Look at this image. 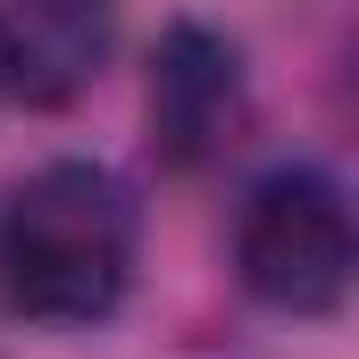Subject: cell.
Wrapping results in <instances>:
<instances>
[{
	"instance_id": "4",
	"label": "cell",
	"mask_w": 359,
	"mask_h": 359,
	"mask_svg": "<svg viewBox=\"0 0 359 359\" xmlns=\"http://www.w3.org/2000/svg\"><path fill=\"white\" fill-rule=\"evenodd\" d=\"M117 0H0V92L67 109L109 67Z\"/></svg>"
},
{
	"instance_id": "1",
	"label": "cell",
	"mask_w": 359,
	"mask_h": 359,
	"mask_svg": "<svg viewBox=\"0 0 359 359\" xmlns=\"http://www.w3.org/2000/svg\"><path fill=\"white\" fill-rule=\"evenodd\" d=\"M142 209L117 168L50 159L0 201V301L34 326H100L134 292Z\"/></svg>"
},
{
	"instance_id": "3",
	"label": "cell",
	"mask_w": 359,
	"mask_h": 359,
	"mask_svg": "<svg viewBox=\"0 0 359 359\" xmlns=\"http://www.w3.org/2000/svg\"><path fill=\"white\" fill-rule=\"evenodd\" d=\"M251 126V84H243V59L226 34L209 25H168L159 34V59H151V151L168 168H209L243 142Z\"/></svg>"
},
{
	"instance_id": "2",
	"label": "cell",
	"mask_w": 359,
	"mask_h": 359,
	"mask_svg": "<svg viewBox=\"0 0 359 359\" xmlns=\"http://www.w3.org/2000/svg\"><path fill=\"white\" fill-rule=\"evenodd\" d=\"M359 268L351 201L326 168H268L234 209V276L251 301L284 318H326L343 309Z\"/></svg>"
}]
</instances>
